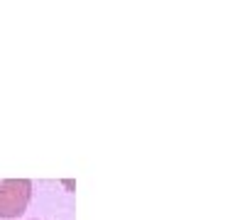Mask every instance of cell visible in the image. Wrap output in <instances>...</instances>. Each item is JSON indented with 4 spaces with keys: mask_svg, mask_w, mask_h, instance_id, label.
<instances>
[{
    "mask_svg": "<svg viewBox=\"0 0 252 220\" xmlns=\"http://www.w3.org/2000/svg\"><path fill=\"white\" fill-rule=\"evenodd\" d=\"M32 198L30 179H5L0 181V218H17L27 211Z\"/></svg>",
    "mask_w": 252,
    "mask_h": 220,
    "instance_id": "obj_1",
    "label": "cell"
}]
</instances>
